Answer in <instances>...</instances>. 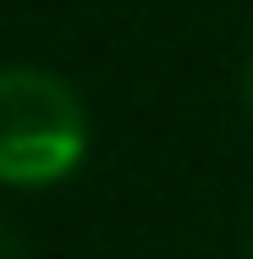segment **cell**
I'll list each match as a JSON object with an SVG mask.
<instances>
[{
    "instance_id": "1",
    "label": "cell",
    "mask_w": 253,
    "mask_h": 259,
    "mask_svg": "<svg viewBox=\"0 0 253 259\" xmlns=\"http://www.w3.org/2000/svg\"><path fill=\"white\" fill-rule=\"evenodd\" d=\"M88 149L83 100L44 66L0 72V182L6 188H50L72 177Z\"/></svg>"
},
{
    "instance_id": "2",
    "label": "cell",
    "mask_w": 253,
    "mask_h": 259,
    "mask_svg": "<svg viewBox=\"0 0 253 259\" xmlns=\"http://www.w3.org/2000/svg\"><path fill=\"white\" fill-rule=\"evenodd\" d=\"M0 259H22V237H17L6 221H0Z\"/></svg>"
}]
</instances>
